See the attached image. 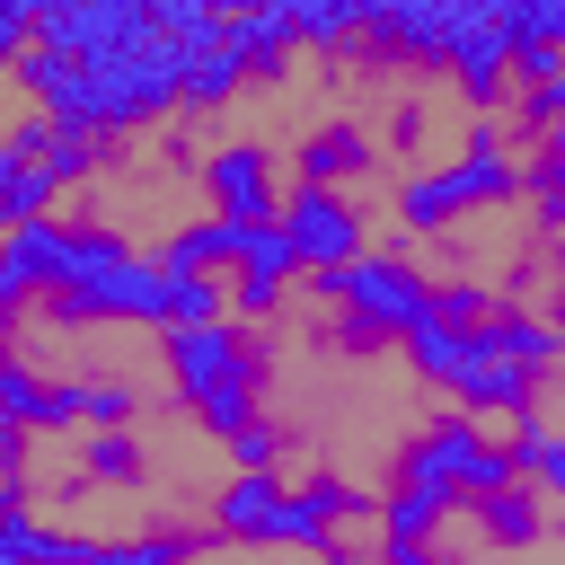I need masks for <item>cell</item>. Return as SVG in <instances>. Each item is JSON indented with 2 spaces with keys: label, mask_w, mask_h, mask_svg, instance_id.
Wrapping results in <instances>:
<instances>
[{
  "label": "cell",
  "mask_w": 565,
  "mask_h": 565,
  "mask_svg": "<svg viewBox=\"0 0 565 565\" xmlns=\"http://www.w3.org/2000/svg\"><path fill=\"white\" fill-rule=\"evenodd\" d=\"M53 327H168V274L106 221H71L53 247V282L35 300Z\"/></svg>",
  "instance_id": "obj_1"
},
{
  "label": "cell",
  "mask_w": 565,
  "mask_h": 565,
  "mask_svg": "<svg viewBox=\"0 0 565 565\" xmlns=\"http://www.w3.org/2000/svg\"><path fill=\"white\" fill-rule=\"evenodd\" d=\"M309 291L335 309V318H327L335 353L406 344V335L433 318V274H424L415 256H388V247H362L353 265H327V274H309Z\"/></svg>",
  "instance_id": "obj_2"
},
{
  "label": "cell",
  "mask_w": 565,
  "mask_h": 565,
  "mask_svg": "<svg viewBox=\"0 0 565 565\" xmlns=\"http://www.w3.org/2000/svg\"><path fill=\"white\" fill-rule=\"evenodd\" d=\"M159 362H168L177 406H185L212 441H230V433H247V424H256V380H265V362H256V344H247V327H238V318L168 327Z\"/></svg>",
  "instance_id": "obj_3"
},
{
  "label": "cell",
  "mask_w": 565,
  "mask_h": 565,
  "mask_svg": "<svg viewBox=\"0 0 565 565\" xmlns=\"http://www.w3.org/2000/svg\"><path fill=\"white\" fill-rule=\"evenodd\" d=\"M512 194H521V150L503 141V115H477V124L459 132V159L415 168L388 212H397L415 238H433V230H450V221H468V212H494V203H512Z\"/></svg>",
  "instance_id": "obj_4"
},
{
  "label": "cell",
  "mask_w": 565,
  "mask_h": 565,
  "mask_svg": "<svg viewBox=\"0 0 565 565\" xmlns=\"http://www.w3.org/2000/svg\"><path fill=\"white\" fill-rule=\"evenodd\" d=\"M397 486L406 494H424L441 521L459 512V503H477V494H503V486H521V468H512V450L477 424V415H433L406 450H397Z\"/></svg>",
  "instance_id": "obj_5"
},
{
  "label": "cell",
  "mask_w": 565,
  "mask_h": 565,
  "mask_svg": "<svg viewBox=\"0 0 565 565\" xmlns=\"http://www.w3.org/2000/svg\"><path fill=\"white\" fill-rule=\"evenodd\" d=\"M212 539H230V547H300V556H318V547L335 539V512H327L318 486H282V468H265V477H230V486L212 494Z\"/></svg>",
  "instance_id": "obj_6"
},
{
  "label": "cell",
  "mask_w": 565,
  "mask_h": 565,
  "mask_svg": "<svg viewBox=\"0 0 565 565\" xmlns=\"http://www.w3.org/2000/svg\"><path fill=\"white\" fill-rule=\"evenodd\" d=\"M274 221H282V238H291V256H300V274H327V265H353V256L371 247V212H362L353 194H335V185H291Z\"/></svg>",
  "instance_id": "obj_7"
},
{
  "label": "cell",
  "mask_w": 565,
  "mask_h": 565,
  "mask_svg": "<svg viewBox=\"0 0 565 565\" xmlns=\"http://www.w3.org/2000/svg\"><path fill=\"white\" fill-rule=\"evenodd\" d=\"M203 194H212V212L221 221H238V230H256V221H274L282 212V159H274V141H247V132H230V141H212L203 150Z\"/></svg>",
  "instance_id": "obj_8"
},
{
  "label": "cell",
  "mask_w": 565,
  "mask_h": 565,
  "mask_svg": "<svg viewBox=\"0 0 565 565\" xmlns=\"http://www.w3.org/2000/svg\"><path fill=\"white\" fill-rule=\"evenodd\" d=\"M450 44V0H371L362 18V53L388 71H441Z\"/></svg>",
  "instance_id": "obj_9"
},
{
  "label": "cell",
  "mask_w": 565,
  "mask_h": 565,
  "mask_svg": "<svg viewBox=\"0 0 565 565\" xmlns=\"http://www.w3.org/2000/svg\"><path fill=\"white\" fill-rule=\"evenodd\" d=\"M291 282H300V256H291L282 221H256V230L238 238V265H230V282H221V291H230V318H238V327L274 318Z\"/></svg>",
  "instance_id": "obj_10"
},
{
  "label": "cell",
  "mask_w": 565,
  "mask_h": 565,
  "mask_svg": "<svg viewBox=\"0 0 565 565\" xmlns=\"http://www.w3.org/2000/svg\"><path fill=\"white\" fill-rule=\"evenodd\" d=\"M450 406L477 415V424H486V415H521V406H539V380L468 327V362H459V380H450Z\"/></svg>",
  "instance_id": "obj_11"
},
{
  "label": "cell",
  "mask_w": 565,
  "mask_h": 565,
  "mask_svg": "<svg viewBox=\"0 0 565 565\" xmlns=\"http://www.w3.org/2000/svg\"><path fill=\"white\" fill-rule=\"evenodd\" d=\"M371 168H380V141H371L362 124H318V132L291 141V185H335V194H353Z\"/></svg>",
  "instance_id": "obj_12"
},
{
  "label": "cell",
  "mask_w": 565,
  "mask_h": 565,
  "mask_svg": "<svg viewBox=\"0 0 565 565\" xmlns=\"http://www.w3.org/2000/svg\"><path fill=\"white\" fill-rule=\"evenodd\" d=\"M53 247H62V221L0 230V327L35 318V300H44V282H53Z\"/></svg>",
  "instance_id": "obj_13"
},
{
  "label": "cell",
  "mask_w": 565,
  "mask_h": 565,
  "mask_svg": "<svg viewBox=\"0 0 565 565\" xmlns=\"http://www.w3.org/2000/svg\"><path fill=\"white\" fill-rule=\"evenodd\" d=\"M238 88H247V71H238V53H230L221 18L185 26V115H221Z\"/></svg>",
  "instance_id": "obj_14"
},
{
  "label": "cell",
  "mask_w": 565,
  "mask_h": 565,
  "mask_svg": "<svg viewBox=\"0 0 565 565\" xmlns=\"http://www.w3.org/2000/svg\"><path fill=\"white\" fill-rule=\"evenodd\" d=\"M494 353H512L530 380H556L565 371V335H556V318H539V309H512V300H494V318L477 327Z\"/></svg>",
  "instance_id": "obj_15"
},
{
  "label": "cell",
  "mask_w": 565,
  "mask_h": 565,
  "mask_svg": "<svg viewBox=\"0 0 565 565\" xmlns=\"http://www.w3.org/2000/svg\"><path fill=\"white\" fill-rule=\"evenodd\" d=\"M221 35H230V53H238V71H247V79H282V62L300 53V44H291L282 0H256L247 18H221Z\"/></svg>",
  "instance_id": "obj_16"
},
{
  "label": "cell",
  "mask_w": 565,
  "mask_h": 565,
  "mask_svg": "<svg viewBox=\"0 0 565 565\" xmlns=\"http://www.w3.org/2000/svg\"><path fill=\"white\" fill-rule=\"evenodd\" d=\"M512 433H503V450H512V468H521V486H539L547 503H565V433H547V415L539 406H521V415H503Z\"/></svg>",
  "instance_id": "obj_17"
},
{
  "label": "cell",
  "mask_w": 565,
  "mask_h": 565,
  "mask_svg": "<svg viewBox=\"0 0 565 565\" xmlns=\"http://www.w3.org/2000/svg\"><path fill=\"white\" fill-rule=\"evenodd\" d=\"M494 547H539L547 539V494L539 486H503V494H477V503H459Z\"/></svg>",
  "instance_id": "obj_18"
},
{
  "label": "cell",
  "mask_w": 565,
  "mask_h": 565,
  "mask_svg": "<svg viewBox=\"0 0 565 565\" xmlns=\"http://www.w3.org/2000/svg\"><path fill=\"white\" fill-rule=\"evenodd\" d=\"M238 221H221V212H203V221H185V230H168V247H159V274H221V265H238Z\"/></svg>",
  "instance_id": "obj_19"
},
{
  "label": "cell",
  "mask_w": 565,
  "mask_h": 565,
  "mask_svg": "<svg viewBox=\"0 0 565 565\" xmlns=\"http://www.w3.org/2000/svg\"><path fill=\"white\" fill-rule=\"evenodd\" d=\"M53 203H62V185L0 132V230H26V221H53Z\"/></svg>",
  "instance_id": "obj_20"
},
{
  "label": "cell",
  "mask_w": 565,
  "mask_h": 565,
  "mask_svg": "<svg viewBox=\"0 0 565 565\" xmlns=\"http://www.w3.org/2000/svg\"><path fill=\"white\" fill-rule=\"evenodd\" d=\"M282 18H291V44H309V53H353L371 0H282Z\"/></svg>",
  "instance_id": "obj_21"
},
{
  "label": "cell",
  "mask_w": 565,
  "mask_h": 565,
  "mask_svg": "<svg viewBox=\"0 0 565 565\" xmlns=\"http://www.w3.org/2000/svg\"><path fill=\"white\" fill-rule=\"evenodd\" d=\"M212 530H124V539H97V565H194Z\"/></svg>",
  "instance_id": "obj_22"
},
{
  "label": "cell",
  "mask_w": 565,
  "mask_h": 565,
  "mask_svg": "<svg viewBox=\"0 0 565 565\" xmlns=\"http://www.w3.org/2000/svg\"><path fill=\"white\" fill-rule=\"evenodd\" d=\"M521 194H530L539 230L556 238V230H565V132H539V150L521 159Z\"/></svg>",
  "instance_id": "obj_23"
},
{
  "label": "cell",
  "mask_w": 565,
  "mask_h": 565,
  "mask_svg": "<svg viewBox=\"0 0 565 565\" xmlns=\"http://www.w3.org/2000/svg\"><path fill=\"white\" fill-rule=\"evenodd\" d=\"M459 362H468V327H450V318H424V327L406 335V371H415V380L450 388V380H459Z\"/></svg>",
  "instance_id": "obj_24"
},
{
  "label": "cell",
  "mask_w": 565,
  "mask_h": 565,
  "mask_svg": "<svg viewBox=\"0 0 565 565\" xmlns=\"http://www.w3.org/2000/svg\"><path fill=\"white\" fill-rule=\"evenodd\" d=\"M106 159H115L106 141H88V132H62V124H53V132H44V150H35V168H44V177H53L62 194H71V185H88V177H97Z\"/></svg>",
  "instance_id": "obj_25"
},
{
  "label": "cell",
  "mask_w": 565,
  "mask_h": 565,
  "mask_svg": "<svg viewBox=\"0 0 565 565\" xmlns=\"http://www.w3.org/2000/svg\"><path fill=\"white\" fill-rule=\"evenodd\" d=\"M79 477H88V486H132V477H141V441H132V424H97L88 450H79Z\"/></svg>",
  "instance_id": "obj_26"
},
{
  "label": "cell",
  "mask_w": 565,
  "mask_h": 565,
  "mask_svg": "<svg viewBox=\"0 0 565 565\" xmlns=\"http://www.w3.org/2000/svg\"><path fill=\"white\" fill-rule=\"evenodd\" d=\"M486 9H494V26L512 35V53H521V44L565 53V0H486Z\"/></svg>",
  "instance_id": "obj_27"
},
{
  "label": "cell",
  "mask_w": 565,
  "mask_h": 565,
  "mask_svg": "<svg viewBox=\"0 0 565 565\" xmlns=\"http://www.w3.org/2000/svg\"><path fill=\"white\" fill-rule=\"evenodd\" d=\"M221 450H230V468H238V477H265V468H282V459H291V433L256 415V424H247V433H230Z\"/></svg>",
  "instance_id": "obj_28"
},
{
  "label": "cell",
  "mask_w": 565,
  "mask_h": 565,
  "mask_svg": "<svg viewBox=\"0 0 565 565\" xmlns=\"http://www.w3.org/2000/svg\"><path fill=\"white\" fill-rule=\"evenodd\" d=\"M433 318H450V327H486V318H494V291L468 282V274H441V282H433Z\"/></svg>",
  "instance_id": "obj_29"
},
{
  "label": "cell",
  "mask_w": 565,
  "mask_h": 565,
  "mask_svg": "<svg viewBox=\"0 0 565 565\" xmlns=\"http://www.w3.org/2000/svg\"><path fill=\"white\" fill-rule=\"evenodd\" d=\"M512 124H521V132H565V62H556L539 88L512 97Z\"/></svg>",
  "instance_id": "obj_30"
},
{
  "label": "cell",
  "mask_w": 565,
  "mask_h": 565,
  "mask_svg": "<svg viewBox=\"0 0 565 565\" xmlns=\"http://www.w3.org/2000/svg\"><path fill=\"white\" fill-rule=\"evenodd\" d=\"M26 530H35V503H26V486L0 477V565H26Z\"/></svg>",
  "instance_id": "obj_31"
},
{
  "label": "cell",
  "mask_w": 565,
  "mask_h": 565,
  "mask_svg": "<svg viewBox=\"0 0 565 565\" xmlns=\"http://www.w3.org/2000/svg\"><path fill=\"white\" fill-rule=\"evenodd\" d=\"M26 44H35V26H18V18H0V79L26 62Z\"/></svg>",
  "instance_id": "obj_32"
},
{
  "label": "cell",
  "mask_w": 565,
  "mask_h": 565,
  "mask_svg": "<svg viewBox=\"0 0 565 565\" xmlns=\"http://www.w3.org/2000/svg\"><path fill=\"white\" fill-rule=\"evenodd\" d=\"M547 318H556V335H565V230H556V309H547Z\"/></svg>",
  "instance_id": "obj_33"
},
{
  "label": "cell",
  "mask_w": 565,
  "mask_h": 565,
  "mask_svg": "<svg viewBox=\"0 0 565 565\" xmlns=\"http://www.w3.org/2000/svg\"><path fill=\"white\" fill-rule=\"evenodd\" d=\"M203 9H212V18H247L256 0H203Z\"/></svg>",
  "instance_id": "obj_34"
}]
</instances>
